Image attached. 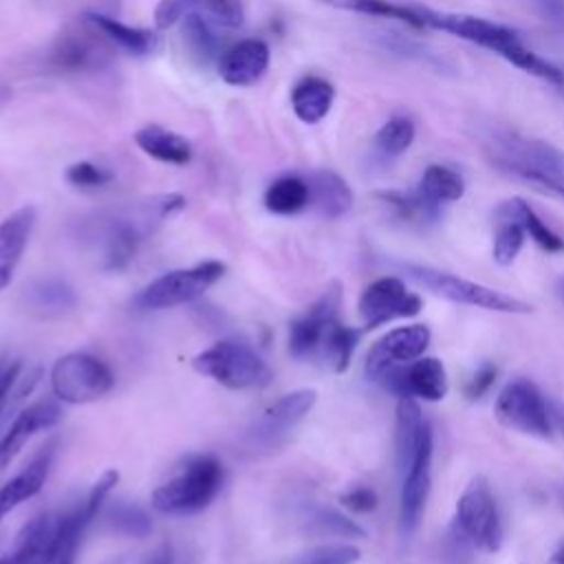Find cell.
Listing matches in <instances>:
<instances>
[{"label":"cell","instance_id":"1","mask_svg":"<svg viewBox=\"0 0 564 564\" xmlns=\"http://www.w3.org/2000/svg\"><path fill=\"white\" fill-rule=\"evenodd\" d=\"M185 207L181 194H159L82 220L79 238L99 256L104 271H123L139 245L172 214Z\"/></svg>","mask_w":564,"mask_h":564},{"label":"cell","instance_id":"2","mask_svg":"<svg viewBox=\"0 0 564 564\" xmlns=\"http://www.w3.org/2000/svg\"><path fill=\"white\" fill-rule=\"evenodd\" d=\"M423 29H434V31H443L449 33L454 37H460L465 42L478 44L496 55H500L502 59H507L509 64H513L516 68L535 75L540 79L553 82V84H564V70L557 68L555 64H551L549 59L540 57L535 51H531L518 35V31H513L507 24L480 18V15H467V13H447V11H436L430 7H421L416 4Z\"/></svg>","mask_w":564,"mask_h":564},{"label":"cell","instance_id":"3","mask_svg":"<svg viewBox=\"0 0 564 564\" xmlns=\"http://www.w3.org/2000/svg\"><path fill=\"white\" fill-rule=\"evenodd\" d=\"M494 165L564 198V150L542 139L502 132L491 139Z\"/></svg>","mask_w":564,"mask_h":564},{"label":"cell","instance_id":"4","mask_svg":"<svg viewBox=\"0 0 564 564\" xmlns=\"http://www.w3.org/2000/svg\"><path fill=\"white\" fill-rule=\"evenodd\" d=\"M225 480V467L214 454H196L152 491V507L170 516L198 513L212 505Z\"/></svg>","mask_w":564,"mask_h":564},{"label":"cell","instance_id":"5","mask_svg":"<svg viewBox=\"0 0 564 564\" xmlns=\"http://www.w3.org/2000/svg\"><path fill=\"white\" fill-rule=\"evenodd\" d=\"M452 535L458 544L485 553H496L502 546L505 529L496 496L485 476H474L456 500Z\"/></svg>","mask_w":564,"mask_h":564},{"label":"cell","instance_id":"6","mask_svg":"<svg viewBox=\"0 0 564 564\" xmlns=\"http://www.w3.org/2000/svg\"><path fill=\"white\" fill-rule=\"evenodd\" d=\"M192 368L229 390L267 388L273 381L271 366L245 341L220 339L192 359Z\"/></svg>","mask_w":564,"mask_h":564},{"label":"cell","instance_id":"7","mask_svg":"<svg viewBox=\"0 0 564 564\" xmlns=\"http://www.w3.org/2000/svg\"><path fill=\"white\" fill-rule=\"evenodd\" d=\"M401 271L416 284L427 289L430 293L445 297L456 304H467L494 313H509V315H527L533 311L531 304L507 295L498 289H491L480 282H471L449 271L434 269L430 264H401Z\"/></svg>","mask_w":564,"mask_h":564},{"label":"cell","instance_id":"8","mask_svg":"<svg viewBox=\"0 0 564 564\" xmlns=\"http://www.w3.org/2000/svg\"><path fill=\"white\" fill-rule=\"evenodd\" d=\"M225 271L227 267L220 260H205L194 267L167 271L143 286L134 295L132 304L139 311H163L187 304L214 286L225 275Z\"/></svg>","mask_w":564,"mask_h":564},{"label":"cell","instance_id":"9","mask_svg":"<svg viewBox=\"0 0 564 564\" xmlns=\"http://www.w3.org/2000/svg\"><path fill=\"white\" fill-rule=\"evenodd\" d=\"M494 414L500 425L527 436L551 441L555 434L553 414L542 390L529 379H511L498 392Z\"/></svg>","mask_w":564,"mask_h":564},{"label":"cell","instance_id":"10","mask_svg":"<svg viewBox=\"0 0 564 564\" xmlns=\"http://www.w3.org/2000/svg\"><path fill=\"white\" fill-rule=\"evenodd\" d=\"M115 46L86 20L66 26L46 51V66L55 73H95L110 66Z\"/></svg>","mask_w":564,"mask_h":564},{"label":"cell","instance_id":"11","mask_svg":"<svg viewBox=\"0 0 564 564\" xmlns=\"http://www.w3.org/2000/svg\"><path fill=\"white\" fill-rule=\"evenodd\" d=\"M51 390L62 403L82 405L106 397L115 386L112 370L88 352H68L51 368Z\"/></svg>","mask_w":564,"mask_h":564},{"label":"cell","instance_id":"12","mask_svg":"<svg viewBox=\"0 0 564 564\" xmlns=\"http://www.w3.org/2000/svg\"><path fill=\"white\" fill-rule=\"evenodd\" d=\"M117 480H119V474L115 469L104 471L97 478V482L90 487V491L86 494L84 502L79 507L70 509L68 513H64L55 522L51 540L42 553L40 564H75V555L82 544V535H84L86 527L99 513L104 500L115 489Z\"/></svg>","mask_w":564,"mask_h":564},{"label":"cell","instance_id":"13","mask_svg":"<svg viewBox=\"0 0 564 564\" xmlns=\"http://www.w3.org/2000/svg\"><path fill=\"white\" fill-rule=\"evenodd\" d=\"M317 401V392L313 388L293 390L271 403L247 430L245 441L251 449L271 452L278 449L291 432L300 425V421L313 410Z\"/></svg>","mask_w":564,"mask_h":564},{"label":"cell","instance_id":"14","mask_svg":"<svg viewBox=\"0 0 564 564\" xmlns=\"http://www.w3.org/2000/svg\"><path fill=\"white\" fill-rule=\"evenodd\" d=\"M432 458H434V434L427 423L414 456L401 469L399 524L403 535H412L423 520V511L432 489Z\"/></svg>","mask_w":564,"mask_h":564},{"label":"cell","instance_id":"15","mask_svg":"<svg viewBox=\"0 0 564 564\" xmlns=\"http://www.w3.org/2000/svg\"><path fill=\"white\" fill-rule=\"evenodd\" d=\"M432 333L425 324H408L381 335L368 350L364 372L370 381L381 383L392 370L425 355Z\"/></svg>","mask_w":564,"mask_h":564},{"label":"cell","instance_id":"16","mask_svg":"<svg viewBox=\"0 0 564 564\" xmlns=\"http://www.w3.org/2000/svg\"><path fill=\"white\" fill-rule=\"evenodd\" d=\"M357 308L364 330H372L394 319L414 317L423 308V302L416 293L408 291L401 278L383 275L361 291Z\"/></svg>","mask_w":564,"mask_h":564},{"label":"cell","instance_id":"17","mask_svg":"<svg viewBox=\"0 0 564 564\" xmlns=\"http://www.w3.org/2000/svg\"><path fill=\"white\" fill-rule=\"evenodd\" d=\"M341 308V284L330 282L324 293L306 306L304 313L291 319L289 324V352L295 359L313 361L319 339L328 326L330 319L339 317Z\"/></svg>","mask_w":564,"mask_h":564},{"label":"cell","instance_id":"18","mask_svg":"<svg viewBox=\"0 0 564 564\" xmlns=\"http://www.w3.org/2000/svg\"><path fill=\"white\" fill-rule=\"evenodd\" d=\"M381 386L390 392H394L399 399L412 397V399H423L427 403L443 401L449 381H447V370L438 357H419L397 370H392Z\"/></svg>","mask_w":564,"mask_h":564},{"label":"cell","instance_id":"19","mask_svg":"<svg viewBox=\"0 0 564 564\" xmlns=\"http://www.w3.org/2000/svg\"><path fill=\"white\" fill-rule=\"evenodd\" d=\"M269 62V44L256 37H247L223 51L218 59V75L225 84L245 88L256 84L267 73Z\"/></svg>","mask_w":564,"mask_h":564},{"label":"cell","instance_id":"20","mask_svg":"<svg viewBox=\"0 0 564 564\" xmlns=\"http://www.w3.org/2000/svg\"><path fill=\"white\" fill-rule=\"evenodd\" d=\"M62 412L55 401H35L18 412L4 436L0 438V469H4L22 447L37 434L53 427L59 421Z\"/></svg>","mask_w":564,"mask_h":564},{"label":"cell","instance_id":"21","mask_svg":"<svg viewBox=\"0 0 564 564\" xmlns=\"http://www.w3.org/2000/svg\"><path fill=\"white\" fill-rule=\"evenodd\" d=\"M35 227V207L24 205L15 212H11L0 223V289H4L15 267L20 264V258L29 245L31 231Z\"/></svg>","mask_w":564,"mask_h":564},{"label":"cell","instance_id":"22","mask_svg":"<svg viewBox=\"0 0 564 564\" xmlns=\"http://www.w3.org/2000/svg\"><path fill=\"white\" fill-rule=\"evenodd\" d=\"M53 454H55V441H48L44 447H40V452L31 458V463L20 474H15L11 480H7L0 487V520L9 511H13L20 502L33 498L42 489L48 476Z\"/></svg>","mask_w":564,"mask_h":564},{"label":"cell","instance_id":"23","mask_svg":"<svg viewBox=\"0 0 564 564\" xmlns=\"http://www.w3.org/2000/svg\"><path fill=\"white\" fill-rule=\"evenodd\" d=\"M117 51H123L128 55L148 57L161 48V37L156 31L126 24L112 15L106 13H86L84 15Z\"/></svg>","mask_w":564,"mask_h":564},{"label":"cell","instance_id":"24","mask_svg":"<svg viewBox=\"0 0 564 564\" xmlns=\"http://www.w3.org/2000/svg\"><path fill=\"white\" fill-rule=\"evenodd\" d=\"M311 187V207L326 218H341L352 209L355 196L346 178L333 170H315L306 174Z\"/></svg>","mask_w":564,"mask_h":564},{"label":"cell","instance_id":"25","mask_svg":"<svg viewBox=\"0 0 564 564\" xmlns=\"http://www.w3.org/2000/svg\"><path fill=\"white\" fill-rule=\"evenodd\" d=\"M335 86L319 75H306L291 88V108L302 123H319L333 108Z\"/></svg>","mask_w":564,"mask_h":564},{"label":"cell","instance_id":"26","mask_svg":"<svg viewBox=\"0 0 564 564\" xmlns=\"http://www.w3.org/2000/svg\"><path fill=\"white\" fill-rule=\"evenodd\" d=\"M134 143L137 148L148 154L150 159L159 163H170V165H187L192 161V145L189 141L163 126L148 123L134 132Z\"/></svg>","mask_w":564,"mask_h":564},{"label":"cell","instance_id":"27","mask_svg":"<svg viewBox=\"0 0 564 564\" xmlns=\"http://www.w3.org/2000/svg\"><path fill=\"white\" fill-rule=\"evenodd\" d=\"M361 335H364V328L346 326L339 317L330 319L322 339H319V346H317V352H315L313 361L322 364L324 368H328L333 372L348 370L350 359L355 355V348H357Z\"/></svg>","mask_w":564,"mask_h":564},{"label":"cell","instance_id":"28","mask_svg":"<svg viewBox=\"0 0 564 564\" xmlns=\"http://www.w3.org/2000/svg\"><path fill=\"white\" fill-rule=\"evenodd\" d=\"M377 200L401 223L405 225H432L441 218V207L432 203L430 198H425L416 187L414 189H386V192H377Z\"/></svg>","mask_w":564,"mask_h":564},{"label":"cell","instance_id":"29","mask_svg":"<svg viewBox=\"0 0 564 564\" xmlns=\"http://www.w3.org/2000/svg\"><path fill=\"white\" fill-rule=\"evenodd\" d=\"M264 207L275 216H295L311 207V187L302 174H280L264 189Z\"/></svg>","mask_w":564,"mask_h":564},{"label":"cell","instance_id":"30","mask_svg":"<svg viewBox=\"0 0 564 564\" xmlns=\"http://www.w3.org/2000/svg\"><path fill=\"white\" fill-rule=\"evenodd\" d=\"M498 218H511L522 225L524 234L544 251L549 253H562L564 251V238L555 234L540 216L538 212L524 200V198H509L496 209Z\"/></svg>","mask_w":564,"mask_h":564},{"label":"cell","instance_id":"31","mask_svg":"<svg viewBox=\"0 0 564 564\" xmlns=\"http://www.w3.org/2000/svg\"><path fill=\"white\" fill-rule=\"evenodd\" d=\"M181 22H183L185 46L196 62L209 64L214 59H220L223 55V37L218 33L220 24H216L209 15L200 11L185 15Z\"/></svg>","mask_w":564,"mask_h":564},{"label":"cell","instance_id":"32","mask_svg":"<svg viewBox=\"0 0 564 564\" xmlns=\"http://www.w3.org/2000/svg\"><path fill=\"white\" fill-rule=\"evenodd\" d=\"M425 427H427V421L423 419L416 399H412V397L399 399V403H397V421H394V452H397L399 471L414 456L416 445H419L421 434H423Z\"/></svg>","mask_w":564,"mask_h":564},{"label":"cell","instance_id":"33","mask_svg":"<svg viewBox=\"0 0 564 564\" xmlns=\"http://www.w3.org/2000/svg\"><path fill=\"white\" fill-rule=\"evenodd\" d=\"M55 522L48 513L31 518L15 538V544L9 553L0 557V564H40L42 553L51 540Z\"/></svg>","mask_w":564,"mask_h":564},{"label":"cell","instance_id":"34","mask_svg":"<svg viewBox=\"0 0 564 564\" xmlns=\"http://www.w3.org/2000/svg\"><path fill=\"white\" fill-rule=\"evenodd\" d=\"M317 2L333 7V9H341V11L394 20L399 24L425 31L414 2H397V0H317Z\"/></svg>","mask_w":564,"mask_h":564},{"label":"cell","instance_id":"35","mask_svg":"<svg viewBox=\"0 0 564 564\" xmlns=\"http://www.w3.org/2000/svg\"><path fill=\"white\" fill-rule=\"evenodd\" d=\"M302 524L319 538H366V531L341 511L324 505H308L302 511Z\"/></svg>","mask_w":564,"mask_h":564},{"label":"cell","instance_id":"36","mask_svg":"<svg viewBox=\"0 0 564 564\" xmlns=\"http://www.w3.org/2000/svg\"><path fill=\"white\" fill-rule=\"evenodd\" d=\"M416 189L432 203L447 205V203L463 198L465 181L456 170H452L443 163H432L423 170V174L416 183Z\"/></svg>","mask_w":564,"mask_h":564},{"label":"cell","instance_id":"37","mask_svg":"<svg viewBox=\"0 0 564 564\" xmlns=\"http://www.w3.org/2000/svg\"><path fill=\"white\" fill-rule=\"evenodd\" d=\"M414 137H416L414 121L405 115H394L375 132L372 150L377 156L386 161H394L412 145Z\"/></svg>","mask_w":564,"mask_h":564},{"label":"cell","instance_id":"38","mask_svg":"<svg viewBox=\"0 0 564 564\" xmlns=\"http://www.w3.org/2000/svg\"><path fill=\"white\" fill-rule=\"evenodd\" d=\"M29 304L42 315H62L77 304V295L70 284L48 278L29 286Z\"/></svg>","mask_w":564,"mask_h":564},{"label":"cell","instance_id":"39","mask_svg":"<svg viewBox=\"0 0 564 564\" xmlns=\"http://www.w3.org/2000/svg\"><path fill=\"white\" fill-rule=\"evenodd\" d=\"M108 524L117 533L128 535V538H145L152 531L150 516L141 507H137L132 502H126V500H119L117 505L110 507Z\"/></svg>","mask_w":564,"mask_h":564},{"label":"cell","instance_id":"40","mask_svg":"<svg viewBox=\"0 0 564 564\" xmlns=\"http://www.w3.org/2000/svg\"><path fill=\"white\" fill-rule=\"evenodd\" d=\"M498 220L500 223H498V229L494 234L491 256L500 267H509L518 258L527 234H524L522 225L511 220V218H498Z\"/></svg>","mask_w":564,"mask_h":564},{"label":"cell","instance_id":"41","mask_svg":"<svg viewBox=\"0 0 564 564\" xmlns=\"http://www.w3.org/2000/svg\"><path fill=\"white\" fill-rule=\"evenodd\" d=\"M64 178L73 187H79V189H99V187L112 183L115 174L95 161H75L66 167Z\"/></svg>","mask_w":564,"mask_h":564},{"label":"cell","instance_id":"42","mask_svg":"<svg viewBox=\"0 0 564 564\" xmlns=\"http://www.w3.org/2000/svg\"><path fill=\"white\" fill-rule=\"evenodd\" d=\"M198 11L209 15L223 29H238L245 22L242 0H196Z\"/></svg>","mask_w":564,"mask_h":564},{"label":"cell","instance_id":"43","mask_svg":"<svg viewBox=\"0 0 564 564\" xmlns=\"http://www.w3.org/2000/svg\"><path fill=\"white\" fill-rule=\"evenodd\" d=\"M194 11H198L196 0H159L154 9V24L156 29H170Z\"/></svg>","mask_w":564,"mask_h":564},{"label":"cell","instance_id":"44","mask_svg":"<svg viewBox=\"0 0 564 564\" xmlns=\"http://www.w3.org/2000/svg\"><path fill=\"white\" fill-rule=\"evenodd\" d=\"M361 557L359 549L352 544H328L313 551L300 564H355Z\"/></svg>","mask_w":564,"mask_h":564},{"label":"cell","instance_id":"45","mask_svg":"<svg viewBox=\"0 0 564 564\" xmlns=\"http://www.w3.org/2000/svg\"><path fill=\"white\" fill-rule=\"evenodd\" d=\"M386 46L399 55H408V57H414V59H421V62H432L434 55L419 42L414 40H408L403 35H397V33H386Z\"/></svg>","mask_w":564,"mask_h":564},{"label":"cell","instance_id":"46","mask_svg":"<svg viewBox=\"0 0 564 564\" xmlns=\"http://www.w3.org/2000/svg\"><path fill=\"white\" fill-rule=\"evenodd\" d=\"M496 366L494 364H480L478 368H476V372L471 375V379L467 381V386H465V394H467V399H471V401H476V399H480L482 394H487V390L494 386V381H496Z\"/></svg>","mask_w":564,"mask_h":564},{"label":"cell","instance_id":"47","mask_svg":"<svg viewBox=\"0 0 564 564\" xmlns=\"http://www.w3.org/2000/svg\"><path fill=\"white\" fill-rule=\"evenodd\" d=\"M339 502L346 509L355 511V513H368V511H372L377 507L379 500H377V494L370 487H352L350 491L339 496Z\"/></svg>","mask_w":564,"mask_h":564},{"label":"cell","instance_id":"48","mask_svg":"<svg viewBox=\"0 0 564 564\" xmlns=\"http://www.w3.org/2000/svg\"><path fill=\"white\" fill-rule=\"evenodd\" d=\"M529 2L542 22L564 33V0H529Z\"/></svg>","mask_w":564,"mask_h":564},{"label":"cell","instance_id":"49","mask_svg":"<svg viewBox=\"0 0 564 564\" xmlns=\"http://www.w3.org/2000/svg\"><path fill=\"white\" fill-rule=\"evenodd\" d=\"M20 372H22L20 359H0V410L7 403L11 388L15 386Z\"/></svg>","mask_w":564,"mask_h":564},{"label":"cell","instance_id":"50","mask_svg":"<svg viewBox=\"0 0 564 564\" xmlns=\"http://www.w3.org/2000/svg\"><path fill=\"white\" fill-rule=\"evenodd\" d=\"M145 564H172V553L170 546H161L152 553V557Z\"/></svg>","mask_w":564,"mask_h":564},{"label":"cell","instance_id":"51","mask_svg":"<svg viewBox=\"0 0 564 564\" xmlns=\"http://www.w3.org/2000/svg\"><path fill=\"white\" fill-rule=\"evenodd\" d=\"M546 564H564V542L557 544V549L551 553V557H549Z\"/></svg>","mask_w":564,"mask_h":564},{"label":"cell","instance_id":"52","mask_svg":"<svg viewBox=\"0 0 564 564\" xmlns=\"http://www.w3.org/2000/svg\"><path fill=\"white\" fill-rule=\"evenodd\" d=\"M551 414H553L555 432H562V434H564V412H562L560 408H555V410H551Z\"/></svg>","mask_w":564,"mask_h":564},{"label":"cell","instance_id":"53","mask_svg":"<svg viewBox=\"0 0 564 564\" xmlns=\"http://www.w3.org/2000/svg\"><path fill=\"white\" fill-rule=\"evenodd\" d=\"M557 498H560V502L564 505V485H560V487H557Z\"/></svg>","mask_w":564,"mask_h":564},{"label":"cell","instance_id":"54","mask_svg":"<svg viewBox=\"0 0 564 564\" xmlns=\"http://www.w3.org/2000/svg\"><path fill=\"white\" fill-rule=\"evenodd\" d=\"M562 286H564V280H562Z\"/></svg>","mask_w":564,"mask_h":564}]
</instances>
